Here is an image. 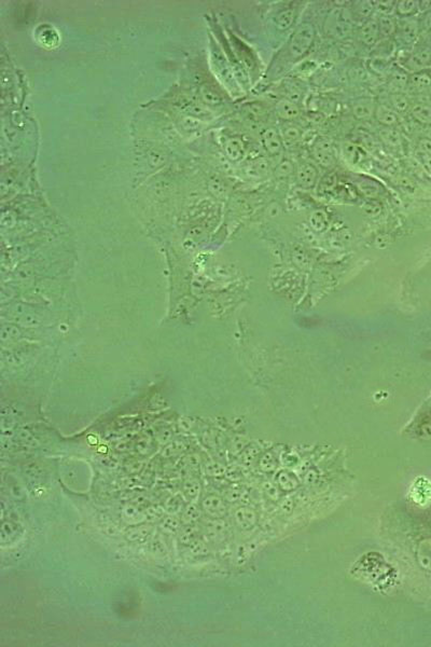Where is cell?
Masks as SVG:
<instances>
[{
	"label": "cell",
	"mask_w": 431,
	"mask_h": 647,
	"mask_svg": "<svg viewBox=\"0 0 431 647\" xmlns=\"http://www.w3.org/2000/svg\"><path fill=\"white\" fill-rule=\"evenodd\" d=\"M412 115L414 116V119H416L418 122L424 123V124H428V123H431V107L428 105H425V104H417V105L413 106L411 110Z\"/></svg>",
	"instance_id": "24"
},
{
	"label": "cell",
	"mask_w": 431,
	"mask_h": 647,
	"mask_svg": "<svg viewBox=\"0 0 431 647\" xmlns=\"http://www.w3.org/2000/svg\"><path fill=\"white\" fill-rule=\"evenodd\" d=\"M417 2L414 1V0H402V1H399L397 4V10L398 13L401 15H408L413 13L416 9Z\"/></svg>",
	"instance_id": "41"
},
{
	"label": "cell",
	"mask_w": 431,
	"mask_h": 647,
	"mask_svg": "<svg viewBox=\"0 0 431 647\" xmlns=\"http://www.w3.org/2000/svg\"><path fill=\"white\" fill-rule=\"evenodd\" d=\"M165 510L166 513H169L170 515H177L182 513L184 507V498L182 496H180L179 494L172 495L171 496L169 500L165 502Z\"/></svg>",
	"instance_id": "26"
},
{
	"label": "cell",
	"mask_w": 431,
	"mask_h": 647,
	"mask_svg": "<svg viewBox=\"0 0 431 647\" xmlns=\"http://www.w3.org/2000/svg\"><path fill=\"white\" fill-rule=\"evenodd\" d=\"M188 547H189V551L191 552V554L193 556H204L206 554H208L207 546H206L205 543L202 540H199V539H196L194 542H192L191 545L188 546Z\"/></svg>",
	"instance_id": "44"
},
{
	"label": "cell",
	"mask_w": 431,
	"mask_h": 647,
	"mask_svg": "<svg viewBox=\"0 0 431 647\" xmlns=\"http://www.w3.org/2000/svg\"><path fill=\"white\" fill-rule=\"evenodd\" d=\"M122 516H123V519L126 523H131L134 524V526H137V524L143 523L147 520L145 511L140 510L138 506L133 504L125 505L123 509H122Z\"/></svg>",
	"instance_id": "15"
},
{
	"label": "cell",
	"mask_w": 431,
	"mask_h": 647,
	"mask_svg": "<svg viewBox=\"0 0 431 647\" xmlns=\"http://www.w3.org/2000/svg\"><path fill=\"white\" fill-rule=\"evenodd\" d=\"M181 514L182 523H184L185 526H190V524L195 523L199 520V518H201V508L195 503H190L188 506H185Z\"/></svg>",
	"instance_id": "21"
},
{
	"label": "cell",
	"mask_w": 431,
	"mask_h": 647,
	"mask_svg": "<svg viewBox=\"0 0 431 647\" xmlns=\"http://www.w3.org/2000/svg\"><path fill=\"white\" fill-rule=\"evenodd\" d=\"M294 172V165L290 160H284L278 163L275 167V177L276 178H285Z\"/></svg>",
	"instance_id": "35"
},
{
	"label": "cell",
	"mask_w": 431,
	"mask_h": 647,
	"mask_svg": "<svg viewBox=\"0 0 431 647\" xmlns=\"http://www.w3.org/2000/svg\"><path fill=\"white\" fill-rule=\"evenodd\" d=\"M228 526L226 521L221 519H214L209 521L205 527L206 535L208 539L215 542H221L227 539L228 535Z\"/></svg>",
	"instance_id": "6"
},
{
	"label": "cell",
	"mask_w": 431,
	"mask_h": 647,
	"mask_svg": "<svg viewBox=\"0 0 431 647\" xmlns=\"http://www.w3.org/2000/svg\"><path fill=\"white\" fill-rule=\"evenodd\" d=\"M418 149H420L421 154H431V139H421L420 144H418Z\"/></svg>",
	"instance_id": "51"
},
{
	"label": "cell",
	"mask_w": 431,
	"mask_h": 647,
	"mask_svg": "<svg viewBox=\"0 0 431 647\" xmlns=\"http://www.w3.org/2000/svg\"><path fill=\"white\" fill-rule=\"evenodd\" d=\"M202 96H203V100L207 104H209V105H219V104L222 102L221 96L208 87L203 88Z\"/></svg>",
	"instance_id": "40"
},
{
	"label": "cell",
	"mask_w": 431,
	"mask_h": 647,
	"mask_svg": "<svg viewBox=\"0 0 431 647\" xmlns=\"http://www.w3.org/2000/svg\"><path fill=\"white\" fill-rule=\"evenodd\" d=\"M160 529L163 531L165 534H177L180 532L181 530V522H180L177 518L171 516H166L164 517L162 520L160 521Z\"/></svg>",
	"instance_id": "22"
},
{
	"label": "cell",
	"mask_w": 431,
	"mask_h": 647,
	"mask_svg": "<svg viewBox=\"0 0 431 647\" xmlns=\"http://www.w3.org/2000/svg\"><path fill=\"white\" fill-rule=\"evenodd\" d=\"M401 36L407 42H411L416 39L418 34V25L415 19H408L401 25Z\"/></svg>",
	"instance_id": "27"
},
{
	"label": "cell",
	"mask_w": 431,
	"mask_h": 647,
	"mask_svg": "<svg viewBox=\"0 0 431 647\" xmlns=\"http://www.w3.org/2000/svg\"><path fill=\"white\" fill-rule=\"evenodd\" d=\"M234 520L236 526L243 531L252 530L257 523V515L255 510L248 507H240L235 511Z\"/></svg>",
	"instance_id": "8"
},
{
	"label": "cell",
	"mask_w": 431,
	"mask_h": 647,
	"mask_svg": "<svg viewBox=\"0 0 431 647\" xmlns=\"http://www.w3.org/2000/svg\"><path fill=\"white\" fill-rule=\"evenodd\" d=\"M374 3H375L374 4L375 10L378 13H381L382 16H389V14H391V12L394 10V6H395L394 4L395 2L390 1V0H388V1H375Z\"/></svg>",
	"instance_id": "45"
},
{
	"label": "cell",
	"mask_w": 431,
	"mask_h": 647,
	"mask_svg": "<svg viewBox=\"0 0 431 647\" xmlns=\"http://www.w3.org/2000/svg\"><path fill=\"white\" fill-rule=\"evenodd\" d=\"M255 167V170L259 174H264L268 171V163L265 159H260L258 162H256Z\"/></svg>",
	"instance_id": "52"
},
{
	"label": "cell",
	"mask_w": 431,
	"mask_h": 647,
	"mask_svg": "<svg viewBox=\"0 0 431 647\" xmlns=\"http://www.w3.org/2000/svg\"><path fill=\"white\" fill-rule=\"evenodd\" d=\"M202 508L206 515L212 519H221L227 514V505L221 497L217 495H209L205 497L202 502Z\"/></svg>",
	"instance_id": "3"
},
{
	"label": "cell",
	"mask_w": 431,
	"mask_h": 647,
	"mask_svg": "<svg viewBox=\"0 0 431 647\" xmlns=\"http://www.w3.org/2000/svg\"><path fill=\"white\" fill-rule=\"evenodd\" d=\"M184 450V444L181 441H173L172 443H169L165 445V448L162 451V455L164 457H172L178 455L179 453H181Z\"/></svg>",
	"instance_id": "39"
},
{
	"label": "cell",
	"mask_w": 431,
	"mask_h": 647,
	"mask_svg": "<svg viewBox=\"0 0 431 647\" xmlns=\"http://www.w3.org/2000/svg\"><path fill=\"white\" fill-rule=\"evenodd\" d=\"M373 10H374V4H373V2L371 1H361L357 6L358 14L363 17H368L369 15H371Z\"/></svg>",
	"instance_id": "47"
},
{
	"label": "cell",
	"mask_w": 431,
	"mask_h": 647,
	"mask_svg": "<svg viewBox=\"0 0 431 647\" xmlns=\"http://www.w3.org/2000/svg\"><path fill=\"white\" fill-rule=\"evenodd\" d=\"M262 142L269 155L278 154L282 149V140L275 127H267L262 133Z\"/></svg>",
	"instance_id": "5"
},
{
	"label": "cell",
	"mask_w": 431,
	"mask_h": 647,
	"mask_svg": "<svg viewBox=\"0 0 431 647\" xmlns=\"http://www.w3.org/2000/svg\"><path fill=\"white\" fill-rule=\"evenodd\" d=\"M198 536V530L193 526H186L185 528L180 530L179 532V540L184 546H190L192 542H194Z\"/></svg>",
	"instance_id": "32"
},
{
	"label": "cell",
	"mask_w": 431,
	"mask_h": 647,
	"mask_svg": "<svg viewBox=\"0 0 431 647\" xmlns=\"http://www.w3.org/2000/svg\"><path fill=\"white\" fill-rule=\"evenodd\" d=\"M374 115L376 120L387 127H394L398 124V115L394 109H391L385 105H377L375 107Z\"/></svg>",
	"instance_id": "13"
},
{
	"label": "cell",
	"mask_w": 431,
	"mask_h": 647,
	"mask_svg": "<svg viewBox=\"0 0 431 647\" xmlns=\"http://www.w3.org/2000/svg\"><path fill=\"white\" fill-rule=\"evenodd\" d=\"M182 492L186 500L194 501L199 495V492H201V483H199V481L194 478L188 479V480L183 483Z\"/></svg>",
	"instance_id": "28"
},
{
	"label": "cell",
	"mask_w": 431,
	"mask_h": 647,
	"mask_svg": "<svg viewBox=\"0 0 431 647\" xmlns=\"http://www.w3.org/2000/svg\"><path fill=\"white\" fill-rule=\"evenodd\" d=\"M279 134L282 144H285L286 146H293L298 144L302 138V129L297 125L291 124V123H287V124L282 126Z\"/></svg>",
	"instance_id": "14"
},
{
	"label": "cell",
	"mask_w": 431,
	"mask_h": 647,
	"mask_svg": "<svg viewBox=\"0 0 431 647\" xmlns=\"http://www.w3.org/2000/svg\"><path fill=\"white\" fill-rule=\"evenodd\" d=\"M276 481L279 485V488L284 491H292L298 487V480L291 472L281 470L276 476Z\"/></svg>",
	"instance_id": "19"
},
{
	"label": "cell",
	"mask_w": 431,
	"mask_h": 647,
	"mask_svg": "<svg viewBox=\"0 0 431 647\" xmlns=\"http://www.w3.org/2000/svg\"><path fill=\"white\" fill-rule=\"evenodd\" d=\"M226 152L228 157L232 161L241 160L245 154V146L241 138L234 137L228 140L226 145Z\"/></svg>",
	"instance_id": "16"
},
{
	"label": "cell",
	"mask_w": 431,
	"mask_h": 647,
	"mask_svg": "<svg viewBox=\"0 0 431 647\" xmlns=\"http://www.w3.org/2000/svg\"><path fill=\"white\" fill-rule=\"evenodd\" d=\"M263 489H264L265 494L269 500H272L274 502L279 500L280 493L278 491V488L276 487V485H274L272 482H265L264 485H263Z\"/></svg>",
	"instance_id": "46"
},
{
	"label": "cell",
	"mask_w": 431,
	"mask_h": 647,
	"mask_svg": "<svg viewBox=\"0 0 431 647\" xmlns=\"http://www.w3.org/2000/svg\"><path fill=\"white\" fill-rule=\"evenodd\" d=\"M431 60V54L427 51L417 52L416 54L412 55L409 60V67L412 69H421L427 66Z\"/></svg>",
	"instance_id": "29"
},
{
	"label": "cell",
	"mask_w": 431,
	"mask_h": 647,
	"mask_svg": "<svg viewBox=\"0 0 431 647\" xmlns=\"http://www.w3.org/2000/svg\"><path fill=\"white\" fill-rule=\"evenodd\" d=\"M342 151L347 161L351 162V163H357L359 160V151L355 145H352L351 142H344Z\"/></svg>",
	"instance_id": "38"
},
{
	"label": "cell",
	"mask_w": 431,
	"mask_h": 647,
	"mask_svg": "<svg viewBox=\"0 0 431 647\" xmlns=\"http://www.w3.org/2000/svg\"><path fill=\"white\" fill-rule=\"evenodd\" d=\"M408 84L416 91H424L431 87V77L426 73H417L409 78Z\"/></svg>",
	"instance_id": "20"
},
{
	"label": "cell",
	"mask_w": 431,
	"mask_h": 647,
	"mask_svg": "<svg viewBox=\"0 0 431 647\" xmlns=\"http://www.w3.org/2000/svg\"><path fill=\"white\" fill-rule=\"evenodd\" d=\"M13 316L15 321L20 324H24L27 326H38L40 325V319L37 315L26 312V309L21 306H16L13 311Z\"/></svg>",
	"instance_id": "17"
},
{
	"label": "cell",
	"mask_w": 431,
	"mask_h": 647,
	"mask_svg": "<svg viewBox=\"0 0 431 647\" xmlns=\"http://www.w3.org/2000/svg\"><path fill=\"white\" fill-rule=\"evenodd\" d=\"M295 177H297L299 186L304 188V189H311V188L316 185L318 172L313 164L302 163L297 168Z\"/></svg>",
	"instance_id": "4"
},
{
	"label": "cell",
	"mask_w": 431,
	"mask_h": 647,
	"mask_svg": "<svg viewBox=\"0 0 431 647\" xmlns=\"http://www.w3.org/2000/svg\"><path fill=\"white\" fill-rule=\"evenodd\" d=\"M209 188L212 192L217 194V196H221V194H223V192L226 191V188H224L223 183L219 178H211L209 181Z\"/></svg>",
	"instance_id": "48"
},
{
	"label": "cell",
	"mask_w": 431,
	"mask_h": 647,
	"mask_svg": "<svg viewBox=\"0 0 431 647\" xmlns=\"http://www.w3.org/2000/svg\"><path fill=\"white\" fill-rule=\"evenodd\" d=\"M422 160H423L424 166L426 167L428 171H431V154H422Z\"/></svg>",
	"instance_id": "55"
},
{
	"label": "cell",
	"mask_w": 431,
	"mask_h": 647,
	"mask_svg": "<svg viewBox=\"0 0 431 647\" xmlns=\"http://www.w3.org/2000/svg\"><path fill=\"white\" fill-rule=\"evenodd\" d=\"M165 511H166L165 508H162L160 506H148L147 509L145 510V514H146V518H147L148 521L154 522V521H161V520H162L163 518L165 517L164 516Z\"/></svg>",
	"instance_id": "37"
},
{
	"label": "cell",
	"mask_w": 431,
	"mask_h": 647,
	"mask_svg": "<svg viewBox=\"0 0 431 647\" xmlns=\"http://www.w3.org/2000/svg\"><path fill=\"white\" fill-rule=\"evenodd\" d=\"M158 437H159L160 442L166 443V442H169L170 440L172 439V432L169 430H164V431H162V432L159 433Z\"/></svg>",
	"instance_id": "54"
},
{
	"label": "cell",
	"mask_w": 431,
	"mask_h": 647,
	"mask_svg": "<svg viewBox=\"0 0 431 647\" xmlns=\"http://www.w3.org/2000/svg\"><path fill=\"white\" fill-rule=\"evenodd\" d=\"M294 17H295V15H294V11L293 10L289 9V10L281 11L279 14L276 16V19H275L276 26H277V28L280 29V30H286L293 24Z\"/></svg>",
	"instance_id": "31"
},
{
	"label": "cell",
	"mask_w": 431,
	"mask_h": 647,
	"mask_svg": "<svg viewBox=\"0 0 431 647\" xmlns=\"http://www.w3.org/2000/svg\"><path fill=\"white\" fill-rule=\"evenodd\" d=\"M212 54H214V56H212V57H214L216 66H217L218 70H219V75L221 76L223 81L226 83H228L229 86H233V84H234L233 73H232V70H231V68L229 66L226 57H224V55L222 54V52L219 49H214V51H212Z\"/></svg>",
	"instance_id": "11"
},
{
	"label": "cell",
	"mask_w": 431,
	"mask_h": 647,
	"mask_svg": "<svg viewBox=\"0 0 431 647\" xmlns=\"http://www.w3.org/2000/svg\"><path fill=\"white\" fill-rule=\"evenodd\" d=\"M240 497H241V494L237 491H232L228 494V500L231 501V502H235V501L239 500Z\"/></svg>",
	"instance_id": "56"
},
{
	"label": "cell",
	"mask_w": 431,
	"mask_h": 647,
	"mask_svg": "<svg viewBox=\"0 0 431 647\" xmlns=\"http://www.w3.org/2000/svg\"><path fill=\"white\" fill-rule=\"evenodd\" d=\"M390 102H391L392 108H394L396 111L404 112L409 109V101L407 97L401 93H392L390 95Z\"/></svg>",
	"instance_id": "34"
},
{
	"label": "cell",
	"mask_w": 431,
	"mask_h": 647,
	"mask_svg": "<svg viewBox=\"0 0 431 647\" xmlns=\"http://www.w3.org/2000/svg\"><path fill=\"white\" fill-rule=\"evenodd\" d=\"M150 550L153 551V553L156 554H164L166 552V546L163 541H161L159 539H154L151 545H150Z\"/></svg>",
	"instance_id": "50"
},
{
	"label": "cell",
	"mask_w": 431,
	"mask_h": 647,
	"mask_svg": "<svg viewBox=\"0 0 431 647\" xmlns=\"http://www.w3.org/2000/svg\"><path fill=\"white\" fill-rule=\"evenodd\" d=\"M280 508L282 509V511H284L285 514H290L292 511V509H293L292 501L290 500V498H288V500L286 498L285 501H282V503L280 505Z\"/></svg>",
	"instance_id": "53"
},
{
	"label": "cell",
	"mask_w": 431,
	"mask_h": 647,
	"mask_svg": "<svg viewBox=\"0 0 431 647\" xmlns=\"http://www.w3.org/2000/svg\"><path fill=\"white\" fill-rule=\"evenodd\" d=\"M227 472V469L218 462H209L206 464V474L211 477H221Z\"/></svg>",
	"instance_id": "43"
},
{
	"label": "cell",
	"mask_w": 431,
	"mask_h": 647,
	"mask_svg": "<svg viewBox=\"0 0 431 647\" xmlns=\"http://www.w3.org/2000/svg\"><path fill=\"white\" fill-rule=\"evenodd\" d=\"M257 454H258V451H257V450H254V449L246 450L245 452L243 453V456H242L243 463L245 465H247V466L254 464V461L256 459Z\"/></svg>",
	"instance_id": "49"
},
{
	"label": "cell",
	"mask_w": 431,
	"mask_h": 647,
	"mask_svg": "<svg viewBox=\"0 0 431 647\" xmlns=\"http://www.w3.org/2000/svg\"><path fill=\"white\" fill-rule=\"evenodd\" d=\"M275 110H276V114L278 115V118L285 120L287 122L298 119L301 114V110L299 106L295 103L289 100L279 101L277 104H276Z\"/></svg>",
	"instance_id": "7"
},
{
	"label": "cell",
	"mask_w": 431,
	"mask_h": 647,
	"mask_svg": "<svg viewBox=\"0 0 431 647\" xmlns=\"http://www.w3.org/2000/svg\"><path fill=\"white\" fill-rule=\"evenodd\" d=\"M375 111L374 102L371 99H362L352 105V114L357 120H369Z\"/></svg>",
	"instance_id": "10"
},
{
	"label": "cell",
	"mask_w": 431,
	"mask_h": 647,
	"mask_svg": "<svg viewBox=\"0 0 431 647\" xmlns=\"http://www.w3.org/2000/svg\"><path fill=\"white\" fill-rule=\"evenodd\" d=\"M21 335H22L21 329L17 326L11 325V324H5V325H2L1 332H0V338H1V341L3 343L13 342L15 340H18Z\"/></svg>",
	"instance_id": "30"
},
{
	"label": "cell",
	"mask_w": 431,
	"mask_h": 647,
	"mask_svg": "<svg viewBox=\"0 0 431 647\" xmlns=\"http://www.w3.org/2000/svg\"><path fill=\"white\" fill-rule=\"evenodd\" d=\"M285 89H286V94L288 96L289 101L295 103V102H298L301 99L302 89L299 87L298 83L287 81L285 83Z\"/></svg>",
	"instance_id": "36"
},
{
	"label": "cell",
	"mask_w": 431,
	"mask_h": 647,
	"mask_svg": "<svg viewBox=\"0 0 431 647\" xmlns=\"http://www.w3.org/2000/svg\"><path fill=\"white\" fill-rule=\"evenodd\" d=\"M359 36L364 44L366 45L374 44L379 37L378 22L374 21V19H370V21L365 22L362 25V27L360 28Z\"/></svg>",
	"instance_id": "12"
},
{
	"label": "cell",
	"mask_w": 431,
	"mask_h": 647,
	"mask_svg": "<svg viewBox=\"0 0 431 647\" xmlns=\"http://www.w3.org/2000/svg\"><path fill=\"white\" fill-rule=\"evenodd\" d=\"M153 530L154 528L150 523L137 524L127 531L125 535L126 539L133 542H145L151 537Z\"/></svg>",
	"instance_id": "9"
},
{
	"label": "cell",
	"mask_w": 431,
	"mask_h": 647,
	"mask_svg": "<svg viewBox=\"0 0 431 647\" xmlns=\"http://www.w3.org/2000/svg\"><path fill=\"white\" fill-rule=\"evenodd\" d=\"M379 35L384 37H389L394 34L396 30L395 21L390 16H382L378 22Z\"/></svg>",
	"instance_id": "33"
},
{
	"label": "cell",
	"mask_w": 431,
	"mask_h": 647,
	"mask_svg": "<svg viewBox=\"0 0 431 647\" xmlns=\"http://www.w3.org/2000/svg\"><path fill=\"white\" fill-rule=\"evenodd\" d=\"M18 532H20V530H18V526H16V524L13 522H3L1 526V531H0L1 545H5V542L13 541L17 537Z\"/></svg>",
	"instance_id": "23"
},
{
	"label": "cell",
	"mask_w": 431,
	"mask_h": 647,
	"mask_svg": "<svg viewBox=\"0 0 431 647\" xmlns=\"http://www.w3.org/2000/svg\"><path fill=\"white\" fill-rule=\"evenodd\" d=\"M408 83H409V77L407 76V74L403 73V71H395L390 77L389 88L392 90V92L400 93V91H402L405 87H407Z\"/></svg>",
	"instance_id": "25"
},
{
	"label": "cell",
	"mask_w": 431,
	"mask_h": 647,
	"mask_svg": "<svg viewBox=\"0 0 431 647\" xmlns=\"http://www.w3.org/2000/svg\"><path fill=\"white\" fill-rule=\"evenodd\" d=\"M315 37L314 27L308 23L300 25L292 36L290 42V53L293 57L304 55L313 44Z\"/></svg>",
	"instance_id": "1"
},
{
	"label": "cell",
	"mask_w": 431,
	"mask_h": 647,
	"mask_svg": "<svg viewBox=\"0 0 431 647\" xmlns=\"http://www.w3.org/2000/svg\"><path fill=\"white\" fill-rule=\"evenodd\" d=\"M313 157L321 166L331 167L336 157H334V149L332 141L327 137H318L315 140L313 145Z\"/></svg>",
	"instance_id": "2"
},
{
	"label": "cell",
	"mask_w": 431,
	"mask_h": 647,
	"mask_svg": "<svg viewBox=\"0 0 431 647\" xmlns=\"http://www.w3.org/2000/svg\"><path fill=\"white\" fill-rule=\"evenodd\" d=\"M379 137L385 145L396 148L401 145V135L396 128L385 126L379 129Z\"/></svg>",
	"instance_id": "18"
},
{
	"label": "cell",
	"mask_w": 431,
	"mask_h": 647,
	"mask_svg": "<svg viewBox=\"0 0 431 647\" xmlns=\"http://www.w3.org/2000/svg\"><path fill=\"white\" fill-rule=\"evenodd\" d=\"M259 466H260V468L263 471L268 472V471H273V470L276 469V467H277V462L275 461V458L273 457L272 454L266 453V454H264L261 457L260 462H259Z\"/></svg>",
	"instance_id": "42"
}]
</instances>
